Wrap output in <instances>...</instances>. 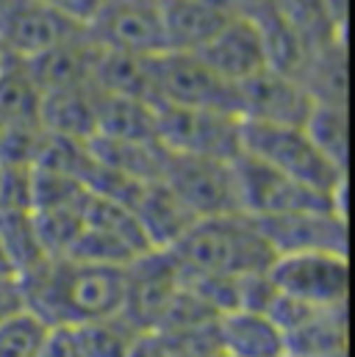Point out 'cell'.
<instances>
[{
	"instance_id": "cell-11",
	"label": "cell",
	"mask_w": 355,
	"mask_h": 357,
	"mask_svg": "<svg viewBox=\"0 0 355 357\" xmlns=\"http://www.w3.org/2000/svg\"><path fill=\"white\" fill-rule=\"evenodd\" d=\"M256 222L275 255L311 252V250L347 252V213L339 208L297 211Z\"/></svg>"
},
{
	"instance_id": "cell-19",
	"label": "cell",
	"mask_w": 355,
	"mask_h": 357,
	"mask_svg": "<svg viewBox=\"0 0 355 357\" xmlns=\"http://www.w3.org/2000/svg\"><path fill=\"white\" fill-rule=\"evenodd\" d=\"M42 97L45 91L36 84L25 59L11 53L0 61V125L3 128H42Z\"/></svg>"
},
{
	"instance_id": "cell-24",
	"label": "cell",
	"mask_w": 355,
	"mask_h": 357,
	"mask_svg": "<svg viewBox=\"0 0 355 357\" xmlns=\"http://www.w3.org/2000/svg\"><path fill=\"white\" fill-rule=\"evenodd\" d=\"M73 330H75L81 357H128L131 344L139 333L125 316L73 324Z\"/></svg>"
},
{
	"instance_id": "cell-8",
	"label": "cell",
	"mask_w": 355,
	"mask_h": 357,
	"mask_svg": "<svg viewBox=\"0 0 355 357\" xmlns=\"http://www.w3.org/2000/svg\"><path fill=\"white\" fill-rule=\"evenodd\" d=\"M161 183L186 205L194 219L242 213L233 161L194 158L170 153Z\"/></svg>"
},
{
	"instance_id": "cell-3",
	"label": "cell",
	"mask_w": 355,
	"mask_h": 357,
	"mask_svg": "<svg viewBox=\"0 0 355 357\" xmlns=\"http://www.w3.org/2000/svg\"><path fill=\"white\" fill-rule=\"evenodd\" d=\"M242 155L300 180L328 197L347 199V169L336 167L303 125H269L242 119Z\"/></svg>"
},
{
	"instance_id": "cell-6",
	"label": "cell",
	"mask_w": 355,
	"mask_h": 357,
	"mask_svg": "<svg viewBox=\"0 0 355 357\" xmlns=\"http://www.w3.org/2000/svg\"><path fill=\"white\" fill-rule=\"evenodd\" d=\"M150 70H153L156 105L211 108V111L239 114V86L217 75L197 53L164 50L150 59Z\"/></svg>"
},
{
	"instance_id": "cell-9",
	"label": "cell",
	"mask_w": 355,
	"mask_h": 357,
	"mask_svg": "<svg viewBox=\"0 0 355 357\" xmlns=\"http://www.w3.org/2000/svg\"><path fill=\"white\" fill-rule=\"evenodd\" d=\"M84 31L103 50L133 56H159L167 50L159 0H103Z\"/></svg>"
},
{
	"instance_id": "cell-14",
	"label": "cell",
	"mask_w": 355,
	"mask_h": 357,
	"mask_svg": "<svg viewBox=\"0 0 355 357\" xmlns=\"http://www.w3.org/2000/svg\"><path fill=\"white\" fill-rule=\"evenodd\" d=\"M217 349L228 357H289L283 330L261 310H228L214 321Z\"/></svg>"
},
{
	"instance_id": "cell-26",
	"label": "cell",
	"mask_w": 355,
	"mask_h": 357,
	"mask_svg": "<svg viewBox=\"0 0 355 357\" xmlns=\"http://www.w3.org/2000/svg\"><path fill=\"white\" fill-rule=\"evenodd\" d=\"M39 3H45V6L53 8L56 14L67 17L70 22L87 28V22L94 17V11H97V6H100L103 0H39Z\"/></svg>"
},
{
	"instance_id": "cell-22",
	"label": "cell",
	"mask_w": 355,
	"mask_h": 357,
	"mask_svg": "<svg viewBox=\"0 0 355 357\" xmlns=\"http://www.w3.org/2000/svg\"><path fill=\"white\" fill-rule=\"evenodd\" d=\"M0 241L17 277L50 258L42 244L34 211L28 208H0Z\"/></svg>"
},
{
	"instance_id": "cell-28",
	"label": "cell",
	"mask_w": 355,
	"mask_h": 357,
	"mask_svg": "<svg viewBox=\"0 0 355 357\" xmlns=\"http://www.w3.org/2000/svg\"><path fill=\"white\" fill-rule=\"evenodd\" d=\"M325 3V8L331 11V17L342 25V28H347V3L350 0H322Z\"/></svg>"
},
{
	"instance_id": "cell-1",
	"label": "cell",
	"mask_w": 355,
	"mask_h": 357,
	"mask_svg": "<svg viewBox=\"0 0 355 357\" xmlns=\"http://www.w3.org/2000/svg\"><path fill=\"white\" fill-rule=\"evenodd\" d=\"M22 305L48 324H87L122 316L128 266H106L75 258H45L17 277Z\"/></svg>"
},
{
	"instance_id": "cell-23",
	"label": "cell",
	"mask_w": 355,
	"mask_h": 357,
	"mask_svg": "<svg viewBox=\"0 0 355 357\" xmlns=\"http://www.w3.org/2000/svg\"><path fill=\"white\" fill-rule=\"evenodd\" d=\"M53 324H48L39 313L20 305L0 316V357H42L48 333Z\"/></svg>"
},
{
	"instance_id": "cell-5",
	"label": "cell",
	"mask_w": 355,
	"mask_h": 357,
	"mask_svg": "<svg viewBox=\"0 0 355 357\" xmlns=\"http://www.w3.org/2000/svg\"><path fill=\"white\" fill-rule=\"evenodd\" d=\"M275 294L308 307H347L350 261L347 252H286L266 268Z\"/></svg>"
},
{
	"instance_id": "cell-12",
	"label": "cell",
	"mask_w": 355,
	"mask_h": 357,
	"mask_svg": "<svg viewBox=\"0 0 355 357\" xmlns=\"http://www.w3.org/2000/svg\"><path fill=\"white\" fill-rule=\"evenodd\" d=\"M311 108L314 97L297 78L275 73L269 67L239 84V114L247 122L305 125Z\"/></svg>"
},
{
	"instance_id": "cell-10",
	"label": "cell",
	"mask_w": 355,
	"mask_h": 357,
	"mask_svg": "<svg viewBox=\"0 0 355 357\" xmlns=\"http://www.w3.org/2000/svg\"><path fill=\"white\" fill-rule=\"evenodd\" d=\"M81 31L39 0H0V47L17 59H36Z\"/></svg>"
},
{
	"instance_id": "cell-17",
	"label": "cell",
	"mask_w": 355,
	"mask_h": 357,
	"mask_svg": "<svg viewBox=\"0 0 355 357\" xmlns=\"http://www.w3.org/2000/svg\"><path fill=\"white\" fill-rule=\"evenodd\" d=\"M167 50H200L233 14L219 0H159Z\"/></svg>"
},
{
	"instance_id": "cell-2",
	"label": "cell",
	"mask_w": 355,
	"mask_h": 357,
	"mask_svg": "<svg viewBox=\"0 0 355 357\" xmlns=\"http://www.w3.org/2000/svg\"><path fill=\"white\" fill-rule=\"evenodd\" d=\"M186 274L247 277L261 274L275 261L259 222L247 213L197 219L175 247H170Z\"/></svg>"
},
{
	"instance_id": "cell-7",
	"label": "cell",
	"mask_w": 355,
	"mask_h": 357,
	"mask_svg": "<svg viewBox=\"0 0 355 357\" xmlns=\"http://www.w3.org/2000/svg\"><path fill=\"white\" fill-rule=\"evenodd\" d=\"M236 183H239V202L242 213L253 219H272L297 211H317V208H339L347 213V202L328 197L300 180L289 178L250 155H239L233 161Z\"/></svg>"
},
{
	"instance_id": "cell-29",
	"label": "cell",
	"mask_w": 355,
	"mask_h": 357,
	"mask_svg": "<svg viewBox=\"0 0 355 357\" xmlns=\"http://www.w3.org/2000/svg\"><path fill=\"white\" fill-rule=\"evenodd\" d=\"M0 277H17V274H14V268H11V264H8L6 250H3V241H0Z\"/></svg>"
},
{
	"instance_id": "cell-30",
	"label": "cell",
	"mask_w": 355,
	"mask_h": 357,
	"mask_svg": "<svg viewBox=\"0 0 355 357\" xmlns=\"http://www.w3.org/2000/svg\"><path fill=\"white\" fill-rule=\"evenodd\" d=\"M3 56H6V50H3V47H0V61H3Z\"/></svg>"
},
{
	"instance_id": "cell-27",
	"label": "cell",
	"mask_w": 355,
	"mask_h": 357,
	"mask_svg": "<svg viewBox=\"0 0 355 357\" xmlns=\"http://www.w3.org/2000/svg\"><path fill=\"white\" fill-rule=\"evenodd\" d=\"M22 296H20V282L17 277H0V316L20 307Z\"/></svg>"
},
{
	"instance_id": "cell-4",
	"label": "cell",
	"mask_w": 355,
	"mask_h": 357,
	"mask_svg": "<svg viewBox=\"0 0 355 357\" xmlns=\"http://www.w3.org/2000/svg\"><path fill=\"white\" fill-rule=\"evenodd\" d=\"M156 139L175 155L236 161L242 155V116L211 108L156 105Z\"/></svg>"
},
{
	"instance_id": "cell-13",
	"label": "cell",
	"mask_w": 355,
	"mask_h": 357,
	"mask_svg": "<svg viewBox=\"0 0 355 357\" xmlns=\"http://www.w3.org/2000/svg\"><path fill=\"white\" fill-rule=\"evenodd\" d=\"M217 75L231 84H245L247 78L266 70V50L261 28L245 17H231L200 50H194Z\"/></svg>"
},
{
	"instance_id": "cell-31",
	"label": "cell",
	"mask_w": 355,
	"mask_h": 357,
	"mask_svg": "<svg viewBox=\"0 0 355 357\" xmlns=\"http://www.w3.org/2000/svg\"><path fill=\"white\" fill-rule=\"evenodd\" d=\"M0 172H3V164H0Z\"/></svg>"
},
{
	"instance_id": "cell-18",
	"label": "cell",
	"mask_w": 355,
	"mask_h": 357,
	"mask_svg": "<svg viewBox=\"0 0 355 357\" xmlns=\"http://www.w3.org/2000/svg\"><path fill=\"white\" fill-rule=\"evenodd\" d=\"M94 136L111 139V142H159L156 139V105L147 100H136V97H117V94L97 91Z\"/></svg>"
},
{
	"instance_id": "cell-20",
	"label": "cell",
	"mask_w": 355,
	"mask_h": 357,
	"mask_svg": "<svg viewBox=\"0 0 355 357\" xmlns=\"http://www.w3.org/2000/svg\"><path fill=\"white\" fill-rule=\"evenodd\" d=\"M150 59L153 56H133V53H117V50L97 47L92 86L97 91H103V94L136 97V100L153 102V70H150Z\"/></svg>"
},
{
	"instance_id": "cell-25",
	"label": "cell",
	"mask_w": 355,
	"mask_h": 357,
	"mask_svg": "<svg viewBox=\"0 0 355 357\" xmlns=\"http://www.w3.org/2000/svg\"><path fill=\"white\" fill-rule=\"evenodd\" d=\"M303 128L336 167L347 169V105L314 102Z\"/></svg>"
},
{
	"instance_id": "cell-21",
	"label": "cell",
	"mask_w": 355,
	"mask_h": 357,
	"mask_svg": "<svg viewBox=\"0 0 355 357\" xmlns=\"http://www.w3.org/2000/svg\"><path fill=\"white\" fill-rule=\"evenodd\" d=\"M94 102L97 91L92 89H64L48 91L42 97L39 125L42 130L75 142H89L94 136Z\"/></svg>"
},
{
	"instance_id": "cell-15",
	"label": "cell",
	"mask_w": 355,
	"mask_h": 357,
	"mask_svg": "<svg viewBox=\"0 0 355 357\" xmlns=\"http://www.w3.org/2000/svg\"><path fill=\"white\" fill-rule=\"evenodd\" d=\"M25 61L45 94L64 89H89L94 75V61H97V45L89 39L87 31H81L67 42L50 47L48 53Z\"/></svg>"
},
{
	"instance_id": "cell-16",
	"label": "cell",
	"mask_w": 355,
	"mask_h": 357,
	"mask_svg": "<svg viewBox=\"0 0 355 357\" xmlns=\"http://www.w3.org/2000/svg\"><path fill=\"white\" fill-rule=\"evenodd\" d=\"M131 211L153 250L175 247L178 238L197 222L161 180L142 183L131 202Z\"/></svg>"
}]
</instances>
